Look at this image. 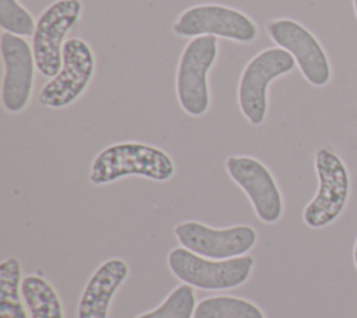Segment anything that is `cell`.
I'll return each mask as SVG.
<instances>
[{
  "mask_svg": "<svg viewBox=\"0 0 357 318\" xmlns=\"http://www.w3.org/2000/svg\"><path fill=\"white\" fill-rule=\"evenodd\" d=\"M174 173L176 165L162 148L138 141H121L96 153L88 179L93 186H106L128 176L165 183Z\"/></svg>",
  "mask_w": 357,
  "mask_h": 318,
  "instance_id": "obj_1",
  "label": "cell"
},
{
  "mask_svg": "<svg viewBox=\"0 0 357 318\" xmlns=\"http://www.w3.org/2000/svg\"><path fill=\"white\" fill-rule=\"evenodd\" d=\"M219 57L215 36H198L185 43L177 61L176 96L180 107L191 117H202L211 109L209 71Z\"/></svg>",
  "mask_w": 357,
  "mask_h": 318,
  "instance_id": "obj_2",
  "label": "cell"
},
{
  "mask_svg": "<svg viewBox=\"0 0 357 318\" xmlns=\"http://www.w3.org/2000/svg\"><path fill=\"white\" fill-rule=\"evenodd\" d=\"M294 68L293 56L278 46L266 47L248 60L238 78L237 103L250 124L258 127L265 123L271 84Z\"/></svg>",
  "mask_w": 357,
  "mask_h": 318,
  "instance_id": "obj_3",
  "label": "cell"
},
{
  "mask_svg": "<svg viewBox=\"0 0 357 318\" xmlns=\"http://www.w3.org/2000/svg\"><path fill=\"white\" fill-rule=\"evenodd\" d=\"M172 32L181 39L215 36L240 45H251L259 36V28L248 14L220 3L187 7L172 24Z\"/></svg>",
  "mask_w": 357,
  "mask_h": 318,
  "instance_id": "obj_4",
  "label": "cell"
},
{
  "mask_svg": "<svg viewBox=\"0 0 357 318\" xmlns=\"http://www.w3.org/2000/svg\"><path fill=\"white\" fill-rule=\"evenodd\" d=\"M167 266L178 280L192 287L226 290L238 287L250 279L254 258L245 254L229 259H211L184 247H176L167 255Z\"/></svg>",
  "mask_w": 357,
  "mask_h": 318,
  "instance_id": "obj_5",
  "label": "cell"
},
{
  "mask_svg": "<svg viewBox=\"0 0 357 318\" xmlns=\"http://www.w3.org/2000/svg\"><path fill=\"white\" fill-rule=\"evenodd\" d=\"M95 73L96 57L92 46L82 38H68L59 73L49 78L38 93L39 105L56 110L71 106L85 93Z\"/></svg>",
  "mask_w": 357,
  "mask_h": 318,
  "instance_id": "obj_6",
  "label": "cell"
},
{
  "mask_svg": "<svg viewBox=\"0 0 357 318\" xmlns=\"http://www.w3.org/2000/svg\"><path fill=\"white\" fill-rule=\"evenodd\" d=\"M82 13L81 0H54L39 14L31 45L40 75L53 78L59 73L67 36L81 21Z\"/></svg>",
  "mask_w": 357,
  "mask_h": 318,
  "instance_id": "obj_7",
  "label": "cell"
},
{
  "mask_svg": "<svg viewBox=\"0 0 357 318\" xmlns=\"http://www.w3.org/2000/svg\"><path fill=\"white\" fill-rule=\"evenodd\" d=\"M314 167L318 190L305 205L303 220L311 229H322L343 212L350 192V177L343 160L326 148H319L315 152Z\"/></svg>",
  "mask_w": 357,
  "mask_h": 318,
  "instance_id": "obj_8",
  "label": "cell"
},
{
  "mask_svg": "<svg viewBox=\"0 0 357 318\" xmlns=\"http://www.w3.org/2000/svg\"><path fill=\"white\" fill-rule=\"evenodd\" d=\"M266 35L289 52L303 77L314 86H325L331 80V63L319 40L293 18H273L265 24Z\"/></svg>",
  "mask_w": 357,
  "mask_h": 318,
  "instance_id": "obj_9",
  "label": "cell"
},
{
  "mask_svg": "<svg viewBox=\"0 0 357 318\" xmlns=\"http://www.w3.org/2000/svg\"><path fill=\"white\" fill-rule=\"evenodd\" d=\"M0 54L3 63L1 105L7 113L18 114L28 107L35 88L38 68L32 45L26 38L1 32Z\"/></svg>",
  "mask_w": 357,
  "mask_h": 318,
  "instance_id": "obj_10",
  "label": "cell"
},
{
  "mask_svg": "<svg viewBox=\"0 0 357 318\" xmlns=\"http://www.w3.org/2000/svg\"><path fill=\"white\" fill-rule=\"evenodd\" d=\"M173 233L181 247L211 259L245 255L257 244L258 238L255 229L250 225L216 229L197 220L177 223Z\"/></svg>",
  "mask_w": 357,
  "mask_h": 318,
  "instance_id": "obj_11",
  "label": "cell"
},
{
  "mask_svg": "<svg viewBox=\"0 0 357 318\" xmlns=\"http://www.w3.org/2000/svg\"><path fill=\"white\" fill-rule=\"evenodd\" d=\"M225 167L230 179L244 191L257 218L264 223H276L283 215V197L271 170L250 155H230Z\"/></svg>",
  "mask_w": 357,
  "mask_h": 318,
  "instance_id": "obj_12",
  "label": "cell"
},
{
  "mask_svg": "<svg viewBox=\"0 0 357 318\" xmlns=\"http://www.w3.org/2000/svg\"><path fill=\"white\" fill-rule=\"evenodd\" d=\"M130 268L121 258L103 261L89 276L77 307V318H107L110 304L128 278Z\"/></svg>",
  "mask_w": 357,
  "mask_h": 318,
  "instance_id": "obj_13",
  "label": "cell"
},
{
  "mask_svg": "<svg viewBox=\"0 0 357 318\" xmlns=\"http://www.w3.org/2000/svg\"><path fill=\"white\" fill-rule=\"evenodd\" d=\"M24 303L31 318H64L63 304L52 283L40 275H26L21 282Z\"/></svg>",
  "mask_w": 357,
  "mask_h": 318,
  "instance_id": "obj_14",
  "label": "cell"
},
{
  "mask_svg": "<svg viewBox=\"0 0 357 318\" xmlns=\"http://www.w3.org/2000/svg\"><path fill=\"white\" fill-rule=\"evenodd\" d=\"M22 265L17 257L0 264V318H28L22 304Z\"/></svg>",
  "mask_w": 357,
  "mask_h": 318,
  "instance_id": "obj_15",
  "label": "cell"
},
{
  "mask_svg": "<svg viewBox=\"0 0 357 318\" xmlns=\"http://www.w3.org/2000/svg\"><path fill=\"white\" fill-rule=\"evenodd\" d=\"M192 318H266L262 310L250 300L229 294L202 298Z\"/></svg>",
  "mask_w": 357,
  "mask_h": 318,
  "instance_id": "obj_16",
  "label": "cell"
},
{
  "mask_svg": "<svg viewBox=\"0 0 357 318\" xmlns=\"http://www.w3.org/2000/svg\"><path fill=\"white\" fill-rule=\"evenodd\" d=\"M195 305V292L192 286L183 283L176 286L156 308L137 318H192Z\"/></svg>",
  "mask_w": 357,
  "mask_h": 318,
  "instance_id": "obj_17",
  "label": "cell"
},
{
  "mask_svg": "<svg viewBox=\"0 0 357 318\" xmlns=\"http://www.w3.org/2000/svg\"><path fill=\"white\" fill-rule=\"evenodd\" d=\"M36 20L20 0H0V28L22 38H32Z\"/></svg>",
  "mask_w": 357,
  "mask_h": 318,
  "instance_id": "obj_18",
  "label": "cell"
},
{
  "mask_svg": "<svg viewBox=\"0 0 357 318\" xmlns=\"http://www.w3.org/2000/svg\"><path fill=\"white\" fill-rule=\"evenodd\" d=\"M353 261H354V265H356V269H357V240H356L354 247H353Z\"/></svg>",
  "mask_w": 357,
  "mask_h": 318,
  "instance_id": "obj_19",
  "label": "cell"
},
{
  "mask_svg": "<svg viewBox=\"0 0 357 318\" xmlns=\"http://www.w3.org/2000/svg\"><path fill=\"white\" fill-rule=\"evenodd\" d=\"M353 8H354V14L357 17V0H353Z\"/></svg>",
  "mask_w": 357,
  "mask_h": 318,
  "instance_id": "obj_20",
  "label": "cell"
}]
</instances>
